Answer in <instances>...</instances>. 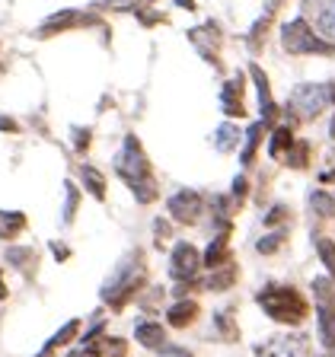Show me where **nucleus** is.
Wrapping results in <instances>:
<instances>
[{
    "label": "nucleus",
    "instance_id": "39448f33",
    "mask_svg": "<svg viewBox=\"0 0 335 357\" xmlns=\"http://www.w3.org/2000/svg\"><path fill=\"white\" fill-rule=\"evenodd\" d=\"M115 172H119L121 178H125L128 185H137V182H147L150 176V163H147V156H144L141 150V141L134 137V134H128L125 137V147L119 150V156H115Z\"/></svg>",
    "mask_w": 335,
    "mask_h": 357
},
{
    "label": "nucleus",
    "instance_id": "2eb2a0df",
    "mask_svg": "<svg viewBox=\"0 0 335 357\" xmlns=\"http://www.w3.org/2000/svg\"><path fill=\"white\" fill-rule=\"evenodd\" d=\"M77 22H89V16L77 13V10H61V13L48 16V20L42 22V29H38V36H52V32L70 29V26H77Z\"/></svg>",
    "mask_w": 335,
    "mask_h": 357
},
{
    "label": "nucleus",
    "instance_id": "412c9836",
    "mask_svg": "<svg viewBox=\"0 0 335 357\" xmlns=\"http://www.w3.org/2000/svg\"><path fill=\"white\" fill-rule=\"evenodd\" d=\"M26 230V214L22 211H0V239H13Z\"/></svg>",
    "mask_w": 335,
    "mask_h": 357
},
{
    "label": "nucleus",
    "instance_id": "37998d69",
    "mask_svg": "<svg viewBox=\"0 0 335 357\" xmlns=\"http://www.w3.org/2000/svg\"><path fill=\"white\" fill-rule=\"evenodd\" d=\"M329 137L335 141V115H332V121H329Z\"/></svg>",
    "mask_w": 335,
    "mask_h": 357
},
{
    "label": "nucleus",
    "instance_id": "f3484780",
    "mask_svg": "<svg viewBox=\"0 0 335 357\" xmlns=\"http://www.w3.org/2000/svg\"><path fill=\"white\" fill-rule=\"evenodd\" d=\"M134 338H137V342H141L144 348L156 351V348H163L166 332H163V326H160V322L144 319V322H137V326H134Z\"/></svg>",
    "mask_w": 335,
    "mask_h": 357
},
{
    "label": "nucleus",
    "instance_id": "7c9ffc66",
    "mask_svg": "<svg viewBox=\"0 0 335 357\" xmlns=\"http://www.w3.org/2000/svg\"><path fill=\"white\" fill-rule=\"evenodd\" d=\"M284 239H288V230H275V233H268V236H262L259 243H255V249H259L262 255H275L284 245Z\"/></svg>",
    "mask_w": 335,
    "mask_h": 357
},
{
    "label": "nucleus",
    "instance_id": "c756f323",
    "mask_svg": "<svg viewBox=\"0 0 335 357\" xmlns=\"http://www.w3.org/2000/svg\"><path fill=\"white\" fill-rule=\"evenodd\" d=\"M64 214H61V220L64 223H74V214H77V204H80V192H77L74 182H64Z\"/></svg>",
    "mask_w": 335,
    "mask_h": 357
},
{
    "label": "nucleus",
    "instance_id": "58836bf2",
    "mask_svg": "<svg viewBox=\"0 0 335 357\" xmlns=\"http://www.w3.org/2000/svg\"><path fill=\"white\" fill-rule=\"evenodd\" d=\"M163 357H192V351H186V348H166Z\"/></svg>",
    "mask_w": 335,
    "mask_h": 357
},
{
    "label": "nucleus",
    "instance_id": "6e6552de",
    "mask_svg": "<svg viewBox=\"0 0 335 357\" xmlns=\"http://www.w3.org/2000/svg\"><path fill=\"white\" fill-rule=\"evenodd\" d=\"M304 20L313 22L320 36L335 45V0H304Z\"/></svg>",
    "mask_w": 335,
    "mask_h": 357
},
{
    "label": "nucleus",
    "instance_id": "473e14b6",
    "mask_svg": "<svg viewBox=\"0 0 335 357\" xmlns=\"http://www.w3.org/2000/svg\"><path fill=\"white\" fill-rule=\"evenodd\" d=\"M284 223H290V208H284V204H275V208L265 214V227H284Z\"/></svg>",
    "mask_w": 335,
    "mask_h": 357
},
{
    "label": "nucleus",
    "instance_id": "c85d7f7f",
    "mask_svg": "<svg viewBox=\"0 0 335 357\" xmlns=\"http://www.w3.org/2000/svg\"><path fill=\"white\" fill-rule=\"evenodd\" d=\"M284 160H288L290 169H306V166H310V144H306V141H294V147L288 150V156H284Z\"/></svg>",
    "mask_w": 335,
    "mask_h": 357
},
{
    "label": "nucleus",
    "instance_id": "4468645a",
    "mask_svg": "<svg viewBox=\"0 0 335 357\" xmlns=\"http://www.w3.org/2000/svg\"><path fill=\"white\" fill-rule=\"evenodd\" d=\"M195 319H198V303H195V300H179V303H172L170 310H166V322H170L172 328H186V326H192Z\"/></svg>",
    "mask_w": 335,
    "mask_h": 357
},
{
    "label": "nucleus",
    "instance_id": "bb28decb",
    "mask_svg": "<svg viewBox=\"0 0 335 357\" xmlns=\"http://www.w3.org/2000/svg\"><path fill=\"white\" fill-rule=\"evenodd\" d=\"M310 208L316 217H322V220H332L335 217V195L329 192H310Z\"/></svg>",
    "mask_w": 335,
    "mask_h": 357
},
{
    "label": "nucleus",
    "instance_id": "cd10ccee",
    "mask_svg": "<svg viewBox=\"0 0 335 357\" xmlns=\"http://www.w3.org/2000/svg\"><path fill=\"white\" fill-rule=\"evenodd\" d=\"M268 121H255L249 131H246V147H243V166H249L255 160V150H259V141H262V134H265Z\"/></svg>",
    "mask_w": 335,
    "mask_h": 357
},
{
    "label": "nucleus",
    "instance_id": "9d476101",
    "mask_svg": "<svg viewBox=\"0 0 335 357\" xmlns=\"http://www.w3.org/2000/svg\"><path fill=\"white\" fill-rule=\"evenodd\" d=\"M188 38H192V45L198 48V54L204 61H214L217 64V48H221V29H217L214 22H208V26H198V29L188 32Z\"/></svg>",
    "mask_w": 335,
    "mask_h": 357
},
{
    "label": "nucleus",
    "instance_id": "9b49d317",
    "mask_svg": "<svg viewBox=\"0 0 335 357\" xmlns=\"http://www.w3.org/2000/svg\"><path fill=\"white\" fill-rule=\"evenodd\" d=\"M243 86H246L243 74H237V77H230V80L223 83V89H221V105H223V112H227L230 119H243V115H246Z\"/></svg>",
    "mask_w": 335,
    "mask_h": 357
},
{
    "label": "nucleus",
    "instance_id": "f03ea898",
    "mask_svg": "<svg viewBox=\"0 0 335 357\" xmlns=\"http://www.w3.org/2000/svg\"><path fill=\"white\" fill-rule=\"evenodd\" d=\"M255 300H259L262 310L275 322H281V326H300V322L306 319V312H310L304 294H300L297 287H288V284H265Z\"/></svg>",
    "mask_w": 335,
    "mask_h": 357
},
{
    "label": "nucleus",
    "instance_id": "4c0bfd02",
    "mask_svg": "<svg viewBox=\"0 0 335 357\" xmlns=\"http://www.w3.org/2000/svg\"><path fill=\"white\" fill-rule=\"evenodd\" d=\"M52 252H54V259H58V261H64L67 255H70V252H67V245H64V243H52Z\"/></svg>",
    "mask_w": 335,
    "mask_h": 357
},
{
    "label": "nucleus",
    "instance_id": "f8f14e48",
    "mask_svg": "<svg viewBox=\"0 0 335 357\" xmlns=\"http://www.w3.org/2000/svg\"><path fill=\"white\" fill-rule=\"evenodd\" d=\"M249 74H253L255 89H259V109H262V121H275V115H278V105H275V99H271V89H268V77H265V70H262L259 64H253V67H249Z\"/></svg>",
    "mask_w": 335,
    "mask_h": 357
},
{
    "label": "nucleus",
    "instance_id": "aec40b11",
    "mask_svg": "<svg viewBox=\"0 0 335 357\" xmlns=\"http://www.w3.org/2000/svg\"><path fill=\"white\" fill-rule=\"evenodd\" d=\"M290 147H294V131H290V128H275V131H271V141H268V156H271V160H284Z\"/></svg>",
    "mask_w": 335,
    "mask_h": 357
},
{
    "label": "nucleus",
    "instance_id": "2f4dec72",
    "mask_svg": "<svg viewBox=\"0 0 335 357\" xmlns=\"http://www.w3.org/2000/svg\"><path fill=\"white\" fill-rule=\"evenodd\" d=\"M316 252H320V259H322V265H326L329 278H335V243H332V239H326V236H320V239H316Z\"/></svg>",
    "mask_w": 335,
    "mask_h": 357
},
{
    "label": "nucleus",
    "instance_id": "f257e3e1",
    "mask_svg": "<svg viewBox=\"0 0 335 357\" xmlns=\"http://www.w3.org/2000/svg\"><path fill=\"white\" fill-rule=\"evenodd\" d=\"M141 284H144V255L141 252H128L125 259L115 265V271L109 275V281L103 284L99 297H103L105 306L121 310L131 297H137Z\"/></svg>",
    "mask_w": 335,
    "mask_h": 357
},
{
    "label": "nucleus",
    "instance_id": "ddd939ff",
    "mask_svg": "<svg viewBox=\"0 0 335 357\" xmlns=\"http://www.w3.org/2000/svg\"><path fill=\"white\" fill-rule=\"evenodd\" d=\"M7 261L16 268V271H22L26 278H32V271L38 268V252L36 249H29V245H10Z\"/></svg>",
    "mask_w": 335,
    "mask_h": 357
},
{
    "label": "nucleus",
    "instance_id": "a19ab883",
    "mask_svg": "<svg viewBox=\"0 0 335 357\" xmlns=\"http://www.w3.org/2000/svg\"><path fill=\"white\" fill-rule=\"evenodd\" d=\"M320 182H335V163L329 166V169H322V172H320Z\"/></svg>",
    "mask_w": 335,
    "mask_h": 357
},
{
    "label": "nucleus",
    "instance_id": "7ed1b4c3",
    "mask_svg": "<svg viewBox=\"0 0 335 357\" xmlns=\"http://www.w3.org/2000/svg\"><path fill=\"white\" fill-rule=\"evenodd\" d=\"M326 105H335V83H297L288 96V112L294 121H313Z\"/></svg>",
    "mask_w": 335,
    "mask_h": 357
},
{
    "label": "nucleus",
    "instance_id": "423d86ee",
    "mask_svg": "<svg viewBox=\"0 0 335 357\" xmlns=\"http://www.w3.org/2000/svg\"><path fill=\"white\" fill-rule=\"evenodd\" d=\"M255 357H313L310 338L300 332H281L255 344Z\"/></svg>",
    "mask_w": 335,
    "mask_h": 357
},
{
    "label": "nucleus",
    "instance_id": "4be33fe9",
    "mask_svg": "<svg viewBox=\"0 0 335 357\" xmlns=\"http://www.w3.org/2000/svg\"><path fill=\"white\" fill-rule=\"evenodd\" d=\"M80 178H83V188L96 201H105V176L96 169V166H80Z\"/></svg>",
    "mask_w": 335,
    "mask_h": 357
},
{
    "label": "nucleus",
    "instance_id": "c03bdc74",
    "mask_svg": "<svg viewBox=\"0 0 335 357\" xmlns=\"http://www.w3.org/2000/svg\"><path fill=\"white\" fill-rule=\"evenodd\" d=\"M332 357H335V354H332Z\"/></svg>",
    "mask_w": 335,
    "mask_h": 357
},
{
    "label": "nucleus",
    "instance_id": "5701e85b",
    "mask_svg": "<svg viewBox=\"0 0 335 357\" xmlns=\"http://www.w3.org/2000/svg\"><path fill=\"white\" fill-rule=\"evenodd\" d=\"M211 332L217 335V338H223V342H233V338H237L239 335V328L233 326V310H217L214 312V319H211Z\"/></svg>",
    "mask_w": 335,
    "mask_h": 357
},
{
    "label": "nucleus",
    "instance_id": "a878e982",
    "mask_svg": "<svg viewBox=\"0 0 335 357\" xmlns=\"http://www.w3.org/2000/svg\"><path fill=\"white\" fill-rule=\"evenodd\" d=\"M313 297L320 306L335 310V278H313Z\"/></svg>",
    "mask_w": 335,
    "mask_h": 357
},
{
    "label": "nucleus",
    "instance_id": "0eeeda50",
    "mask_svg": "<svg viewBox=\"0 0 335 357\" xmlns=\"http://www.w3.org/2000/svg\"><path fill=\"white\" fill-rule=\"evenodd\" d=\"M201 265H204V261H201V252L192 243H176V249H172V255H170V275L176 278V281H182V284L195 281Z\"/></svg>",
    "mask_w": 335,
    "mask_h": 357
},
{
    "label": "nucleus",
    "instance_id": "dca6fc26",
    "mask_svg": "<svg viewBox=\"0 0 335 357\" xmlns=\"http://www.w3.org/2000/svg\"><path fill=\"white\" fill-rule=\"evenodd\" d=\"M227 236H230V230H221L214 239H211V245H208V252L201 255V261L214 271V268H221V265H227L230 261V249H227Z\"/></svg>",
    "mask_w": 335,
    "mask_h": 357
},
{
    "label": "nucleus",
    "instance_id": "e433bc0d",
    "mask_svg": "<svg viewBox=\"0 0 335 357\" xmlns=\"http://www.w3.org/2000/svg\"><path fill=\"white\" fill-rule=\"evenodd\" d=\"M246 188H249V185H246V178H243V176L233 178V198H237V201H243V198H246Z\"/></svg>",
    "mask_w": 335,
    "mask_h": 357
},
{
    "label": "nucleus",
    "instance_id": "f704fd0d",
    "mask_svg": "<svg viewBox=\"0 0 335 357\" xmlns=\"http://www.w3.org/2000/svg\"><path fill=\"white\" fill-rule=\"evenodd\" d=\"M89 137H93V134H89V128H74V150H77V153H83V150L89 147Z\"/></svg>",
    "mask_w": 335,
    "mask_h": 357
},
{
    "label": "nucleus",
    "instance_id": "393cba45",
    "mask_svg": "<svg viewBox=\"0 0 335 357\" xmlns=\"http://www.w3.org/2000/svg\"><path fill=\"white\" fill-rule=\"evenodd\" d=\"M233 281H237V265L227 261V265H221V268L211 271V278L204 281V287L208 290H227V287H233Z\"/></svg>",
    "mask_w": 335,
    "mask_h": 357
},
{
    "label": "nucleus",
    "instance_id": "20e7f679",
    "mask_svg": "<svg viewBox=\"0 0 335 357\" xmlns=\"http://www.w3.org/2000/svg\"><path fill=\"white\" fill-rule=\"evenodd\" d=\"M281 48L288 54H326V58L335 54V45L326 42L322 36H316V29H313L304 16L288 20L281 26Z\"/></svg>",
    "mask_w": 335,
    "mask_h": 357
},
{
    "label": "nucleus",
    "instance_id": "ea45409f",
    "mask_svg": "<svg viewBox=\"0 0 335 357\" xmlns=\"http://www.w3.org/2000/svg\"><path fill=\"white\" fill-rule=\"evenodd\" d=\"M16 128H20V125H16L13 119H7V115H0V131H16Z\"/></svg>",
    "mask_w": 335,
    "mask_h": 357
},
{
    "label": "nucleus",
    "instance_id": "79ce46f5",
    "mask_svg": "<svg viewBox=\"0 0 335 357\" xmlns=\"http://www.w3.org/2000/svg\"><path fill=\"white\" fill-rule=\"evenodd\" d=\"M0 300H7V284H3V275H0Z\"/></svg>",
    "mask_w": 335,
    "mask_h": 357
},
{
    "label": "nucleus",
    "instance_id": "a211bd4d",
    "mask_svg": "<svg viewBox=\"0 0 335 357\" xmlns=\"http://www.w3.org/2000/svg\"><path fill=\"white\" fill-rule=\"evenodd\" d=\"M77 332H80V319H70L64 328H58V332H54L52 338L45 342V348L38 351L36 357H52L58 348H64V344H70V342H74V338H77Z\"/></svg>",
    "mask_w": 335,
    "mask_h": 357
},
{
    "label": "nucleus",
    "instance_id": "b1692460",
    "mask_svg": "<svg viewBox=\"0 0 335 357\" xmlns=\"http://www.w3.org/2000/svg\"><path fill=\"white\" fill-rule=\"evenodd\" d=\"M239 134H243V131H239L233 121H223V125L214 131V147L221 150V153H230V150L239 144Z\"/></svg>",
    "mask_w": 335,
    "mask_h": 357
},
{
    "label": "nucleus",
    "instance_id": "72a5a7b5",
    "mask_svg": "<svg viewBox=\"0 0 335 357\" xmlns=\"http://www.w3.org/2000/svg\"><path fill=\"white\" fill-rule=\"evenodd\" d=\"M170 236H172V227L163 220V217H156V220H154V239H156V245H163Z\"/></svg>",
    "mask_w": 335,
    "mask_h": 357
},
{
    "label": "nucleus",
    "instance_id": "6ab92c4d",
    "mask_svg": "<svg viewBox=\"0 0 335 357\" xmlns=\"http://www.w3.org/2000/svg\"><path fill=\"white\" fill-rule=\"evenodd\" d=\"M316 322H320V342L326 351H335V310L320 306L316 310Z\"/></svg>",
    "mask_w": 335,
    "mask_h": 357
},
{
    "label": "nucleus",
    "instance_id": "1a4fd4ad",
    "mask_svg": "<svg viewBox=\"0 0 335 357\" xmlns=\"http://www.w3.org/2000/svg\"><path fill=\"white\" fill-rule=\"evenodd\" d=\"M166 208H170V217L179 223H195L201 217V195L198 192H188V188H179L170 201H166Z\"/></svg>",
    "mask_w": 335,
    "mask_h": 357
},
{
    "label": "nucleus",
    "instance_id": "c9c22d12",
    "mask_svg": "<svg viewBox=\"0 0 335 357\" xmlns=\"http://www.w3.org/2000/svg\"><path fill=\"white\" fill-rule=\"evenodd\" d=\"M160 297H163V287H150L147 297H141V306L147 312H156V300H160Z\"/></svg>",
    "mask_w": 335,
    "mask_h": 357
}]
</instances>
